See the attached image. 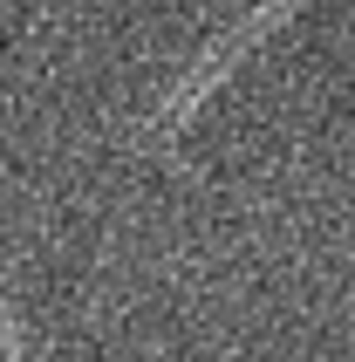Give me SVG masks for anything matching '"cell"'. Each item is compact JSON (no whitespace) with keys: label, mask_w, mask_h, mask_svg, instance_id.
<instances>
[{"label":"cell","mask_w":355,"mask_h":362,"mask_svg":"<svg viewBox=\"0 0 355 362\" xmlns=\"http://www.w3.org/2000/svg\"><path fill=\"white\" fill-rule=\"evenodd\" d=\"M301 7H308V0H253V7H246L239 21H226V28H219V35L192 55V69H185V76H178L171 89L158 96V110H151V123H144V144H164L178 123H185L198 103H205L219 82L239 69V55H246V48H260V41L274 35L287 14H301Z\"/></svg>","instance_id":"obj_1"}]
</instances>
